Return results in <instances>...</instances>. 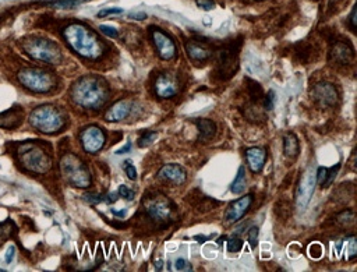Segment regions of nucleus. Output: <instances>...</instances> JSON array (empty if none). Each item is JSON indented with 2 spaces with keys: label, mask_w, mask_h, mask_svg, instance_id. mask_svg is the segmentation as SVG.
I'll return each instance as SVG.
<instances>
[{
  "label": "nucleus",
  "mask_w": 357,
  "mask_h": 272,
  "mask_svg": "<svg viewBox=\"0 0 357 272\" xmlns=\"http://www.w3.org/2000/svg\"><path fill=\"white\" fill-rule=\"evenodd\" d=\"M257 241H258V229L257 227H251L250 232H248V243H250L251 248H255Z\"/></svg>",
  "instance_id": "nucleus-33"
},
{
  "label": "nucleus",
  "mask_w": 357,
  "mask_h": 272,
  "mask_svg": "<svg viewBox=\"0 0 357 272\" xmlns=\"http://www.w3.org/2000/svg\"><path fill=\"white\" fill-rule=\"evenodd\" d=\"M21 108H13V109L6 110L5 113L0 115V126L2 127H7V129H12V127H17L21 122Z\"/></svg>",
  "instance_id": "nucleus-20"
},
{
  "label": "nucleus",
  "mask_w": 357,
  "mask_h": 272,
  "mask_svg": "<svg viewBox=\"0 0 357 272\" xmlns=\"http://www.w3.org/2000/svg\"><path fill=\"white\" fill-rule=\"evenodd\" d=\"M19 80L27 90L38 92V94L49 92L56 84L55 78L49 73L42 72L38 69H23L19 73Z\"/></svg>",
  "instance_id": "nucleus-7"
},
{
  "label": "nucleus",
  "mask_w": 357,
  "mask_h": 272,
  "mask_svg": "<svg viewBox=\"0 0 357 272\" xmlns=\"http://www.w3.org/2000/svg\"><path fill=\"white\" fill-rule=\"evenodd\" d=\"M80 140H81V145H83L85 152L95 154L99 149H102L106 137H105L104 131L99 129V127H97V126H90V127H87V129L81 131Z\"/></svg>",
  "instance_id": "nucleus-8"
},
{
  "label": "nucleus",
  "mask_w": 357,
  "mask_h": 272,
  "mask_svg": "<svg viewBox=\"0 0 357 272\" xmlns=\"http://www.w3.org/2000/svg\"><path fill=\"white\" fill-rule=\"evenodd\" d=\"M187 53L190 55V58L194 59V60H200V62L207 60L211 56V51L200 42H188Z\"/></svg>",
  "instance_id": "nucleus-21"
},
{
  "label": "nucleus",
  "mask_w": 357,
  "mask_h": 272,
  "mask_svg": "<svg viewBox=\"0 0 357 272\" xmlns=\"http://www.w3.org/2000/svg\"><path fill=\"white\" fill-rule=\"evenodd\" d=\"M260 2H261V0H260Z\"/></svg>",
  "instance_id": "nucleus-50"
},
{
  "label": "nucleus",
  "mask_w": 357,
  "mask_h": 272,
  "mask_svg": "<svg viewBox=\"0 0 357 272\" xmlns=\"http://www.w3.org/2000/svg\"><path fill=\"white\" fill-rule=\"evenodd\" d=\"M131 149V144L129 143L127 144V147H124V148H120V149H117L116 151V154H126V152H129Z\"/></svg>",
  "instance_id": "nucleus-46"
},
{
  "label": "nucleus",
  "mask_w": 357,
  "mask_h": 272,
  "mask_svg": "<svg viewBox=\"0 0 357 272\" xmlns=\"http://www.w3.org/2000/svg\"><path fill=\"white\" fill-rule=\"evenodd\" d=\"M123 13V9L120 7H109V9H104L97 14L98 19H105V17H109V16H117V14Z\"/></svg>",
  "instance_id": "nucleus-30"
},
{
  "label": "nucleus",
  "mask_w": 357,
  "mask_h": 272,
  "mask_svg": "<svg viewBox=\"0 0 357 272\" xmlns=\"http://www.w3.org/2000/svg\"><path fill=\"white\" fill-rule=\"evenodd\" d=\"M248 92H250V97L253 99V102H260L262 99V90H261V85L257 84L255 81H248Z\"/></svg>",
  "instance_id": "nucleus-26"
},
{
  "label": "nucleus",
  "mask_w": 357,
  "mask_h": 272,
  "mask_svg": "<svg viewBox=\"0 0 357 272\" xmlns=\"http://www.w3.org/2000/svg\"><path fill=\"white\" fill-rule=\"evenodd\" d=\"M126 175L130 180H136L137 179V170L134 168V165H131L130 162H126Z\"/></svg>",
  "instance_id": "nucleus-38"
},
{
  "label": "nucleus",
  "mask_w": 357,
  "mask_h": 272,
  "mask_svg": "<svg viewBox=\"0 0 357 272\" xmlns=\"http://www.w3.org/2000/svg\"><path fill=\"white\" fill-rule=\"evenodd\" d=\"M63 37L69 46L80 56L91 59V60L102 56V52H104L102 42L84 24H80V23L69 24L63 30Z\"/></svg>",
  "instance_id": "nucleus-2"
},
{
  "label": "nucleus",
  "mask_w": 357,
  "mask_h": 272,
  "mask_svg": "<svg viewBox=\"0 0 357 272\" xmlns=\"http://www.w3.org/2000/svg\"><path fill=\"white\" fill-rule=\"evenodd\" d=\"M225 240H226V237H225V236H223V237H221V239L218 240V244H222V243H223V241H225Z\"/></svg>",
  "instance_id": "nucleus-49"
},
{
  "label": "nucleus",
  "mask_w": 357,
  "mask_h": 272,
  "mask_svg": "<svg viewBox=\"0 0 357 272\" xmlns=\"http://www.w3.org/2000/svg\"><path fill=\"white\" fill-rule=\"evenodd\" d=\"M194 240H197L198 243H204L207 240V237L205 236H194Z\"/></svg>",
  "instance_id": "nucleus-48"
},
{
  "label": "nucleus",
  "mask_w": 357,
  "mask_h": 272,
  "mask_svg": "<svg viewBox=\"0 0 357 272\" xmlns=\"http://www.w3.org/2000/svg\"><path fill=\"white\" fill-rule=\"evenodd\" d=\"M195 126H197V129H198V131H200V140H202V141H207V140H209V138H212L215 134V131H216V127H215L214 122L207 120V119L198 120V122L195 123Z\"/></svg>",
  "instance_id": "nucleus-22"
},
{
  "label": "nucleus",
  "mask_w": 357,
  "mask_h": 272,
  "mask_svg": "<svg viewBox=\"0 0 357 272\" xmlns=\"http://www.w3.org/2000/svg\"><path fill=\"white\" fill-rule=\"evenodd\" d=\"M23 51L30 58L48 65H59L62 62V52L52 41L46 38H28L23 42Z\"/></svg>",
  "instance_id": "nucleus-5"
},
{
  "label": "nucleus",
  "mask_w": 357,
  "mask_h": 272,
  "mask_svg": "<svg viewBox=\"0 0 357 272\" xmlns=\"http://www.w3.org/2000/svg\"><path fill=\"white\" fill-rule=\"evenodd\" d=\"M283 149H285V155L289 156V158H294V156L299 155V141H297V138H296L294 134L289 133L285 137V140H283Z\"/></svg>",
  "instance_id": "nucleus-23"
},
{
  "label": "nucleus",
  "mask_w": 357,
  "mask_h": 272,
  "mask_svg": "<svg viewBox=\"0 0 357 272\" xmlns=\"http://www.w3.org/2000/svg\"><path fill=\"white\" fill-rule=\"evenodd\" d=\"M264 105H265L266 110L273 109V105H275V92H273V91H269V92H268V95L265 97V102H264Z\"/></svg>",
  "instance_id": "nucleus-36"
},
{
  "label": "nucleus",
  "mask_w": 357,
  "mask_h": 272,
  "mask_svg": "<svg viewBox=\"0 0 357 272\" xmlns=\"http://www.w3.org/2000/svg\"><path fill=\"white\" fill-rule=\"evenodd\" d=\"M112 214L119 218H124L126 216V209H112Z\"/></svg>",
  "instance_id": "nucleus-43"
},
{
  "label": "nucleus",
  "mask_w": 357,
  "mask_h": 272,
  "mask_svg": "<svg viewBox=\"0 0 357 272\" xmlns=\"http://www.w3.org/2000/svg\"><path fill=\"white\" fill-rule=\"evenodd\" d=\"M152 39H154L159 58L163 60H170L175 58L176 45L170 37L162 33L161 30H152Z\"/></svg>",
  "instance_id": "nucleus-10"
},
{
  "label": "nucleus",
  "mask_w": 357,
  "mask_h": 272,
  "mask_svg": "<svg viewBox=\"0 0 357 272\" xmlns=\"http://www.w3.org/2000/svg\"><path fill=\"white\" fill-rule=\"evenodd\" d=\"M246 179H247L246 169H244V166H240L239 172H237V176H236V179H234V181L232 183L230 190H232L233 193H236V194L241 193V191L244 190V187H246Z\"/></svg>",
  "instance_id": "nucleus-24"
},
{
  "label": "nucleus",
  "mask_w": 357,
  "mask_h": 272,
  "mask_svg": "<svg viewBox=\"0 0 357 272\" xmlns=\"http://www.w3.org/2000/svg\"><path fill=\"white\" fill-rule=\"evenodd\" d=\"M109 98L106 81L99 77H83L72 88L73 102L84 109L102 108Z\"/></svg>",
  "instance_id": "nucleus-1"
},
{
  "label": "nucleus",
  "mask_w": 357,
  "mask_h": 272,
  "mask_svg": "<svg viewBox=\"0 0 357 272\" xmlns=\"http://www.w3.org/2000/svg\"><path fill=\"white\" fill-rule=\"evenodd\" d=\"M14 253H16V248H14V246H10L9 248H7V251H6V262L7 264H10V262L13 261Z\"/></svg>",
  "instance_id": "nucleus-41"
},
{
  "label": "nucleus",
  "mask_w": 357,
  "mask_h": 272,
  "mask_svg": "<svg viewBox=\"0 0 357 272\" xmlns=\"http://www.w3.org/2000/svg\"><path fill=\"white\" fill-rule=\"evenodd\" d=\"M130 102H127V101H119V102H116V104L112 106L111 109L105 113V120L113 122V123L122 122V120H124L126 117L130 115Z\"/></svg>",
  "instance_id": "nucleus-16"
},
{
  "label": "nucleus",
  "mask_w": 357,
  "mask_h": 272,
  "mask_svg": "<svg viewBox=\"0 0 357 272\" xmlns=\"http://www.w3.org/2000/svg\"><path fill=\"white\" fill-rule=\"evenodd\" d=\"M350 24L353 28H356V9L351 10V16H350Z\"/></svg>",
  "instance_id": "nucleus-45"
},
{
  "label": "nucleus",
  "mask_w": 357,
  "mask_h": 272,
  "mask_svg": "<svg viewBox=\"0 0 357 272\" xmlns=\"http://www.w3.org/2000/svg\"><path fill=\"white\" fill-rule=\"evenodd\" d=\"M60 170L65 179L77 188H88L91 184V175L85 165L77 156L65 155L60 161Z\"/></svg>",
  "instance_id": "nucleus-6"
},
{
  "label": "nucleus",
  "mask_w": 357,
  "mask_h": 272,
  "mask_svg": "<svg viewBox=\"0 0 357 272\" xmlns=\"http://www.w3.org/2000/svg\"><path fill=\"white\" fill-rule=\"evenodd\" d=\"M119 195L123 197L124 200L131 201L134 198V191H133L131 188L127 187V186H120V187H119Z\"/></svg>",
  "instance_id": "nucleus-32"
},
{
  "label": "nucleus",
  "mask_w": 357,
  "mask_h": 272,
  "mask_svg": "<svg viewBox=\"0 0 357 272\" xmlns=\"http://www.w3.org/2000/svg\"><path fill=\"white\" fill-rule=\"evenodd\" d=\"M116 200H117V194H115V193H113V194L111 193V194L105 195V201L109 202V204H111V202H115Z\"/></svg>",
  "instance_id": "nucleus-44"
},
{
  "label": "nucleus",
  "mask_w": 357,
  "mask_h": 272,
  "mask_svg": "<svg viewBox=\"0 0 357 272\" xmlns=\"http://www.w3.org/2000/svg\"><path fill=\"white\" fill-rule=\"evenodd\" d=\"M155 91H156V94H158V95H159L161 98L175 97L176 94L179 92L176 77H173V76H172V74H169V73L161 74L159 77L156 78Z\"/></svg>",
  "instance_id": "nucleus-13"
},
{
  "label": "nucleus",
  "mask_w": 357,
  "mask_h": 272,
  "mask_svg": "<svg viewBox=\"0 0 357 272\" xmlns=\"http://www.w3.org/2000/svg\"><path fill=\"white\" fill-rule=\"evenodd\" d=\"M129 17L133 20H138V21H141V20L147 19V14L145 13H131V14H129Z\"/></svg>",
  "instance_id": "nucleus-42"
},
{
  "label": "nucleus",
  "mask_w": 357,
  "mask_h": 272,
  "mask_svg": "<svg viewBox=\"0 0 357 272\" xmlns=\"http://www.w3.org/2000/svg\"><path fill=\"white\" fill-rule=\"evenodd\" d=\"M312 98L322 106H332L338 101V94L329 83H318L312 90Z\"/></svg>",
  "instance_id": "nucleus-12"
},
{
  "label": "nucleus",
  "mask_w": 357,
  "mask_h": 272,
  "mask_svg": "<svg viewBox=\"0 0 357 272\" xmlns=\"http://www.w3.org/2000/svg\"><path fill=\"white\" fill-rule=\"evenodd\" d=\"M101 31H102V34H105L106 37H111V38H117V37H119L117 30H115V28H112V27L109 26H101Z\"/></svg>",
  "instance_id": "nucleus-37"
},
{
  "label": "nucleus",
  "mask_w": 357,
  "mask_h": 272,
  "mask_svg": "<svg viewBox=\"0 0 357 272\" xmlns=\"http://www.w3.org/2000/svg\"><path fill=\"white\" fill-rule=\"evenodd\" d=\"M219 69L223 77H230L236 72V56L233 49H223L219 52Z\"/></svg>",
  "instance_id": "nucleus-17"
},
{
  "label": "nucleus",
  "mask_w": 357,
  "mask_h": 272,
  "mask_svg": "<svg viewBox=\"0 0 357 272\" xmlns=\"http://www.w3.org/2000/svg\"><path fill=\"white\" fill-rule=\"evenodd\" d=\"M84 200L90 204H101L105 201L104 194H97V193H87L84 195Z\"/></svg>",
  "instance_id": "nucleus-31"
},
{
  "label": "nucleus",
  "mask_w": 357,
  "mask_h": 272,
  "mask_svg": "<svg viewBox=\"0 0 357 272\" xmlns=\"http://www.w3.org/2000/svg\"><path fill=\"white\" fill-rule=\"evenodd\" d=\"M85 2H88V0H56V2H51L49 5L58 7V9H73V7L83 5Z\"/></svg>",
  "instance_id": "nucleus-25"
},
{
  "label": "nucleus",
  "mask_w": 357,
  "mask_h": 272,
  "mask_svg": "<svg viewBox=\"0 0 357 272\" xmlns=\"http://www.w3.org/2000/svg\"><path fill=\"white\" fill-rule=\"evenodd\" d=\"M30 123L44 134H55L65 127L66 117L53 105H42L33 110Z\"/></svg>",
  "instance_id": "nucleus-3"
},
{
  "label": "nucleus",
  "mask_w": 357,
  "mask_h": 272,
  "mask_svg": "<svg viewBox=\"0 0 357 272\" xmlns=\"http://www.w3.org/2000/svg\"><path fill=\"white\" fill-rule=\"evenodd\" d=\"M315 184H317L315 175H314V172H312L311 169H308L304 175L301 176L299 187H297V191H296V201H297V205L300 208H304L308 204V201H310L312 193H314Z\"/></svg>",
  "instance_id": "nucleus-9"
},
{
  "label": "nucleus",
  "mask_w": 357,
  "mask_h": 272,
  "mask_svg": "<svg viewBox=\"0 0 357 272\" xmlns=\"http://www.w3.org/2000/svg\"><path fill=\"white\" fill-rule=\"evenodd\" d=\"M144 204H145V208H147V211H148V214H150L152 219H169L170 214H172L169 200H165V198H151V200H147V202H144Z\"/></svg>",
  "instance_id": "nucleus-11"
},
{
  "label": "nucleus",
  "mask_w": 357,
  "mask_h": 272,
  "mask_svg": "<svg viewBox=\"0 0 357 272\" xmlns=\"http://www.w3.org/2000/svg\"><path fill=\"white\" fill-rule=\"evenodd\" d=\"M186 170L179 166V165H165L159 172H158V179L161 180L170 181V183H175V184H183L186 181Z\"/></svg>",
  "instance_id": "nucleus-15"
},
{
  "label": "nucleus",
  "mask_w": 357,
  "mask_h": 272,
  "mask_svg": "<svg viewBox=\"0 0 357 272\" xmlns=\"http://www.w3.org/2000/svg\"><path fill=\"white\" fill-rule=\"evenodd\" d=\"M176 269L177 271H191L193 268H191V264L188 262L187 259L184 258H179L177 261H176Z\"/></svg>",
  "instance_id": "nucleus-34"
},
{
  "label": "nucleus",
  "mask_w": 357,
  "mask_h": 272,
  "mask_svg": "<svg viewBox=\"0 0 357 272\" xmlns=\"http://www.w3.org/2000/svg\"><path fill=\"white\" fill-rule=\"evenodd\" d=\"M241 248H243V240L239 237H233L227 241V251L230 253H239Z\"/></svg>",
  "instance_id": "nucleus-29"
},
{
  "label": "nucleus",
  "mask_w": 357,
  "mask_h": 272,
  "mask_svg": "<svg viewBox=\"0 0 357 272\" xmlns=\"http://www.w3.org/2000/svg\"><path fill=\"white\" fill-rule=\"evenodd\" d=\"M155 266H156V269H158V271H161V269L163 268V262L161 261V259H158V261H155Z\"/></svg>",
  "instance_id": "nucleus-47"
},
{
  "label": "nucleus",
  "mask_w": 357,
  "mask_h": 272,
  "mask_svg": "<svg viewBox=\"0 0 357 272\" xmlns=\"http://www.w3.org/2000/svg\"><path fill=\"white\" fill-rule=\"evenodd\" d=\"M347 250H349V258H354L357 254V243L354 237H349L347 240Z\"/></svg>",
  "instance_id": "nucleus-35"
},
{
  "label": "nucleus",
  "mask_w": 357,
  "mask_h": 272,
  "mask_svg": "<svg viewBox=\"0 0 357 272\" xmlns=\"http://www.w3.org/2000/svg\"><path fill=\"white\" fill-rule=\"evenodd\" d=\"M155 138H156L155 131H148V133H145L143 137H140V140H138V147H141V148L148 147V145H151V144L155 141Z\"/></svg>",
  "instance_id": "nucleus-28"
},
{
  "label": "nucleus",
  "mask_w": 357,
  "mask_h": 272,
  "mask_svg": "<svg viewBox=\"0 0 357 272\" xmlns=\"http://www.w3.org/2000/svg\"><path fill=\"white\" fill-rule=\"evenodd\" d=\"M246 158L248 166L253 172H260L264 163H265L266 152L265 149L261 148V147H253V148H248L246 151Z\"/></svg>",
  "instance_id": "nucleus-18"
},
{
  "label": "nucleus",
  "mask_w": 357,
  "mask_h": 272,
  "mask_svg": "<svg viewBox=\"0 0 357 272\" xmlns=\"http://www.w3.org/2000/svg\"><path fill=\"white\" fill-rule=\"evenodd\" d=\"M331 58L335 62L344 65V63H349L353 59V51H351V48L349 45L339 42V44H335V45L332 46Z\"/></svg>",
  "instance_id": "nucleus-19"
},
{
  "label": "nucleus",
  "mask_w": 357,
  "mask_h": 272,
  "mask_svg": "<svg viewBox=\"0 0 357 272\" xmlns=\"http://www.w3.org/2000/svg\"><path fill=\"white\" fill-rule=\"evenodd\" d=\"M17 155L21 165L34 173H46L52 166L51 156L45 152V149L33 143L21 144L17 149Z\"/></svg>",
  "instance_id": "nucleus-4"
},
{
  "label": "nucleus",
  "mask_w": 357,
  "mask_h": 272,
  "mask_svg": "<svg viewBox=\"0 0 357 272\" xmlns=\"http://www.w3.org/2000/svg\"><path fill=\"white\" fill-rule=\"evenodd\" d=\"M339 169H340V163L335 165V166H332V168L326 172V179H325V181L322 183V187H329V186H331L332 181L335 180V177H336V175H338Z\"/></svg>",
  "instance_id": "nucleus-27"
},
{
  "label": "nucleus",
  "mask_w": 357,
  "mask_h": 272,
  "mask_svg": "<svg viewBox=\"0 0 357 272\" xmlns=\"http://www.w3.org/2000/svg\"><path fill=\"white\" fill-rule=\"evenodd\" d=\"M251 202H253V195L251 194L244 195L237 201L232 202L226 209V220L236 222V220L240 219L241 216L247 212V209L250 208Z\"/></svg>",
  "instance_id": "nucleus-14"
},
{
  "label": "nucleus",
  "mask_w": 357,
  "mask_h": 272,
  "mask_svg": "<svg viewBox=\"0 0 357 272\" xmlns=\"http://www.w3.org/2000/svg\"><path fill=\"white\" fill-rule=\"evenodd\" d=\"M197 5L204 9V10H211L214 9V2L212 0H197Z\"/></svg>",
  "instance_id": "nucleus-40"
},
{
  "label": "nucleus",
  "mask_w": 357,
  "mask_h": 272,
  "mask_svg": "<svg viewBox=\"0 0 357 272\" xmlns=\"http://www.w3.org/2000/svg\"><path fill=\"white\" fill-rule=\"evenodd\" d=\"M326 172H328V169L325 168H318V170H317V175H315V179H317V183L318 184H321L322 186V183L325 181V179H326Z\"/></svg>",
  "instance_id": "nucleus-39"
}]
</instances>
